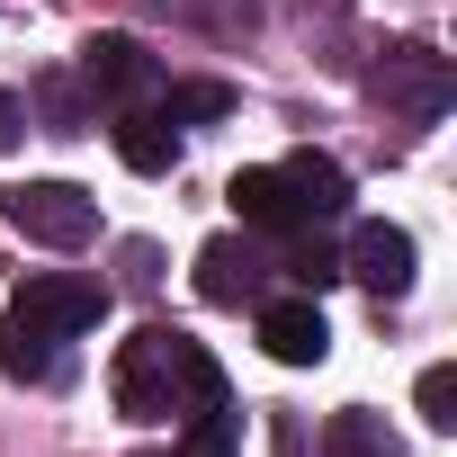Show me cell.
Here are the masks:
<instances>
[{
	"label": "cell",
	"mask_w": 457,
	"mask_h": 457,
	"mask_svg": "<svg viewBox=\"0 0 457 457\" xmlns=\"http://www.w3.org/2000/svg\"><path fill=\"white\" fill-rule=\"evenodd\" d=\"M108 395H117V412H126V421H197L206 403H224V368H215L188 332L144 323V332L117 350Z\"/></svg>",
	"instance_id": "6da1fadb"
},
{
	"label": "cell",
	"mask_w": 457,
	"mask_h": 457,
	"mask_svg": "<svg viewBox=\"0 0 457 457\" xmlns=\"http://www.w3.org/2000/svg\"><path fill=\"white\" fill-rule=\"evenodd\" d=\"M0 215H10L28 243H46V252H81L99 234V197L72 188V179H10L0 188Z\"/></svg>",
	"instance_id": "7a4b0ae2"
},
{
	"label": "cell",
	"mask_w": 457,
	"mask_h": 457,
	"mask_svg": "<svg viewBox=\"0 0 457 457\" xmlns=\"http://www.w3.org/2000/svg\"><path fill=\"white\" fill-rule=\"evenodd\" d=\"M10 314H28L37 332L72 341V332L108 323V287H99V278H72V270H46V278H28V287L10 296Z\"/></svg>",
	"instance_id": "3957f363"
},
{
	"label": "cell",
	"mask_w": 457,
	"mask_h": 457,
	"mask_svg": "<svg viewBox=\"0 0 457 457\" xmlns=\"http://www.w3.org/2000/svg\"><path fill=\"white\" fill-rule=\"evenodd\" d=\"M377 99L395 108V117H439L448 99H457V72H448V54H430V46H395L386 63H377Z\"/></svg>",
	"instance_id": "277c9868"
},
{
	"label": "cell",
	"mask_w": 457,
	"mask_h": 457,
	"mask_svg": "<svg viewBox=\"0 0 457 457\" xmlns=\"http://www.w3.org/2000/svg\"><path fill=\"white\" fill-rule=\"evenodd\" d=\"M341 270H350L377 305H395V296H412V234H403V224H359Z\"/></svg>",
	"instance_id": "5b68a950"
},
{
	"label": "cell",
	"mask_w": 457,
	"mask_h": 457,
	"mask_svg": "<svg viewBox=\"0 0 457 457\" xmlns=\"http://www.w3.org/2000/svg\"><path fill=\"white\" fill-rule=\"evenodd\" d=\"M81 81H90V90H108V99H126V108H144V99L162 90V72H153V54H144L135 37H117V28L81 46Z\"/></svg>",
	"instance_id": "8992f818"
},
{
	"label": "cell",
	"mask_w": 457,
	"mask_h": 457,
	"mask_svg": "<svg viewBox=\"0 0 457 457\" xmlns=\"http://www.w3.org/2000/svg\"><path fill=\"white\" fill-rule=\"evenodd\" d=\"M261 350H270L278 368H323V350H332L323 305H314V296H278V305H261Z\"/></svg>",
	"instance_id": "52a82bcc"
},
{
	"label": "cell",
	"mask_w": 457,
	"mask_h": 457,
	"mask_svg": "<svg viewBox=\"0 0 457 457\" xmlns=\"http://www.w3.org/2000/svg\"><path fill=\"white\" fill-rule=\"evenodd\" d=\"M197 296H206V305H252V296H261V261H252L234 234H215V243L197 252Z\"/></svg>",
	"instance_id": "ba28073f"
},
{
	"label": "cell",
	"mask_w": 457,
	"mask_h": 457,
	"mask_svg": "<svg viewBox=\"0 0 457 457\" xmlns=\"http://www.w3.org/2000/svg\"><path fill=\"white\" fill-rule=\"evenodd\" d=\"M117 162L144 170V179H162V170L179 162V126H170L162 108H126V117H117Z\"/></svg>",
	"instance_id": "9c48e42d"
},
{
	"label": "cell",
	"mask_w": 457,
	"mask_h": 457,
	"mask_svg": "<svg viewBox=\"0 0 457 457\" xmlns=\"http://www.w3.org/2000/svg\"><path fill=\"white\" fill-rule=\"evenodd\" d=\"M234 215L243 224H261V234H287V224H305L296 215V188H287V170H234Z\"/></svg>",
	"instance_id": "30bf717a"
},
{
	"label": "cell",
	"mask_w": 457,
	"mask_h": 457,
	"mask_svg": "<svg viewBox=\"0 0 457 457\" xmlns=\"http://www.w3.org/2000/svg\"><path fill=\"white\" fill-rule=\"evenodd\" d=\"M278 170H287V188H296V215H305V224L350 206V170H341L332 153H296V162H278Z\"/></svg>",
	"instance_id": "8fae6325"
},
{
	"label": "cell",
	"mask_w": 457,
	"mask_h": 457,
	"mask_svg": "<svg viewBox=\"0 0 457 457\" xmlns=\"http://www.w3.org/2000/svg\"><path fill=\"white\" fill-rule=\"evenodd\" d=\"M0 377H19V386L54 377V332H37L28 314H0Z\"/></svg>",
	"instance_id": "7c38bea8"
},
{
	"label": "cell",
	"mask_w": 457,
	"mask_h": 457,
	"mask_svg": "<svg viewBox=\"0 0 457 457\" xmlns=\"http://www.w3.org/2000/svg\"><path fill=\"white\" fill-rule=\"evenodd\" d=\"M323 457H395L386 412H332L323 421Z\"/></svg>",
	"instance_id": "4fadbf2b"
},
{
	"label": "cell",
	"mask_w": 457,
	"mask_h": 457,
	"mask_svg": "<svg viewBox=\"0 0 457 457\" xmlns=\"http://www.w3.org/2000/svg\"><path fill=\"white\" fill-rule=\"evenodd\" d=\"M179 457H243V412L234 403H206L197 421H188V448Z\"/></svg>",
	"instance_id": "5bb4252c"
},
{
	"label": "cell",
	"mask_w": 457,
	"mask_h": 457,
	"mask_svg": "<svg viewBox=\"0 0 457 457\" xmlns=\"http://www.w3.org/2000/svg\"><path fill=\"white\" fill-rule=\"evenodd\" d=\"M412 403H421V421H430V430H457V368H421Z\"/></svg>",
	"instance_id": "9a60e30c"
},
{
	"label": "cell",
	"mask_w": 457,
	"mask_h": 457,
	"mask_svg": "<svg viewBox=\"0 0 457 457\" xmlns=\"http://www.w3.org/2000/svg\"><path fill=\"white\" fill-rule=\"evenodd\" d=\"M224 108H234V90H224V81H188V90H170V99H162V117H170V126H188V117H224Z\"/></svg>",
	"instance_id": "2e32d148"
},
{
	"label": "cell",
	"mask_w": 457,
	"mask_h": 457,
	"mask_svg": "<svg viewBox=\"0 0 457 457\" xmlns=\"http://www.w3.org/2000/svg\"><path fill=\"white\" fill-rule=\"evenodd\" d=\"M287 278H296L305 296H323V287L341 278V252H323V243H296V252H287Z\"/></svg>",
	"instance_id": "e0dca14e"
},
{
	"label": "cell",
	"mask_w": 457,
	"mask_h": 457,
	"mask_svg": "<svg viewBox=\"0 0 457 457\" xmlns=\"http://www.w3.org/2000/svg\"><path fill=\"white\" fill-rule=\"evenodd\" d=\"M46 117H54V135H81V99H72V81H46Z\"/></svg>",
	"instance_id": "ac0fdd59"
},
{
	"label": "cell",
	"mask_w": 457,
	"mask_h": 457,
	"mask_svg": "<svg viewBox=\"0 0 457 457\" xmlns=\"http://www.w3.org/2000/svg\"><path fill=\"white\" fill-rule=\"evenodd\" d=\"M19 126H28V108H19L10 90H0V153H10V144H19Z\"/></svg>",
	"instance_id": "d6986e66"
}]
</instances>
